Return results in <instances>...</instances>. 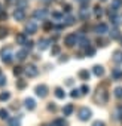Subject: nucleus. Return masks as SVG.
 Returning <instances> with one entry per match:
<instances>
[{"mask_svg":"<svg viewBox=\"0 0 122 126\" xmlns=\"http://www.w3.org/2000/svg\"><path fill=\"white\" fill-rule=\"evenodd\" d=\"M6 2H12V0H6Z\"/></svg>","mask_w":122,"mask_h":126,"instance_id":"603ef678","label":"nucleus"},{"mask_svg":"<svg viewBox=\"0 0 122 126\" xmlns=\"http://www.w3.org/2000/svg\"><path fill=\"white\" fill-rule=\"evenodd\" d=\"M79 91H81V94H82V95H86V94L89 92V88H88L86 85H83V86H82V88H81Z\"/></svg>","mask_w":122,"mask_h":126,"instance_id":"c9c22d12","label":"nucleus"},{"mask_svg":"<svg viewBox=\"0 0 122 126\" xmlns=\"http://www.w3.org/2000/svg\"><path fill=\"white\" fill-rule=\"evenodd\" d=\"M46 15H48V11H46V9H37V11H34V18H36V19L43 21V19L46 18Z\"/></svg>","mask_w":122,"mask_h":126,"instance_id":"6e6552de","label":"nucleus"},{"mask_svg":"<svg viewBox=\"0 0 122 126\" xmlns=\"http://www.w3.org/2000/svg\"><path fill=\"white\" fill-rule=\"evenodd\" d=\"M51 126H67V120L66 119H55Z\"/></svg>","mask_w":122,"mask_h":126,"instance_id":"dca6fc26","label":"nucleus"},{"mask_svg":"<svg viewBox=\"0 0 122 126\" xmlns=\"http://www.w3.org/2000/svg\"><path fill=\"white\" fill-rule=\"evenodd\" d=\"M24 104H25V108H27V110H30V111L36 108V101H34L33 98H27V99L24 101Z\"/></svg>","mask_w":122,"mask_h":126,"instance_id":"9b49d317","label":"nucleus"},{"mask_svg":"<svg viewBox=\"0 0 122 126\" xmlns=\"http://www.w3.org/2000/svg\"><path fill=\"white\" fill-rule=\"evenodd\" d=\"M15 56H17V59H18V61H24V59L28 56V50H27V49H21V50H18V52H17V55H15Z\"/></svg>","mask_w":122,"mask_h":126,"instance_id":"9d476101","label":"nucleus"},{"mask_svg":"<svg viewBox=\"0 0 122 126\" xmlns=\"http://www.w3.org/2000/svg\"><path fill=\"white\" fill-rule=\"evenodd\" d=\"M48 108H49V110H52V111H55V108H57V107H55V105H49Z\"/></svg>","mask_w":122,"mask_h":126,"instance_id":"49530a36","label":"nucleus"},{"mask_svg":"<svg viewBox=\"0 0 122 126\" xmlns=\"http://www.w3.org/2000/svg\"><path fill=\"white\" fill-rule=\"evenodd\" d=\"M121 6H122V0H113V2H112V8H113V9L118 11Z\"/></svg>","mask_w":122,"mask_h":126,"instance_id":"bb28decb","label":"nucleus"},{"mask_svg":"<svg viewBox=\"0 0 122 126\" xmlns=\"http://www.w3.org/2000/svg\"><path fill=\"white\" fill-rule=\"evenodd\" d=\"M60 53V47L58 46H54L52 47V55H58Z\"/></svg>","mask_w":122,"mask_h":126,"instance_id":"ea45409f","label":"nucleus"},{"mask_svg":"<svg viewBox=\"0 0 122 126\" xmlns=\"http://www.w3.org/2000/svg\"><path fill=\"white\" fill-rule=\"evenodd\" d=\"M70 95H72V98H78V96L81 95V91H79V89H75V91H72Z\"/></svg>","mask_w":122,"mask_h":126,"instance_id":"4c0bfd02","label":"nucleus"},{"mask_svg":"<svg viewBox=\"0 0 122 126\" xmlns=\"http://www.w3.org/2000/svg\"><path fill=\"white\" fill-rule=\"evenodd\" d=\"M24 71H25V74H27L28 77H36V76L39 74L37 67H36V65H33V64H31V65H28V67H25V70H24Z\"/></svg>","mask_w":122,"mask_h":126,"instance_id":"423d86ee","label":"nucleus"},{"mask_svg":"<svg viewBox=\"0 0 122 126\" xmlns=\"http://www.w3.org/2000/svg\"><path fill=\"white\" fill-rule=\"evenodd\" d=\"M79 18H81L82 21H88V18H89V12H88L86 8H82V9L79 11Z\"/></svg>","mask_w":122,"mask_h":126,"instance_id":"ddd939ff","label":"nucleus"},{"mask_svg":"<svg viewBox=\"0 0 122 126\" xmlns=\"http://www.w3.org/2000/svg\"><path fill=\"white\" fill-rule=\"evenodd\" d=\"M42 126H49V125H42Z\"/></svg>","mask_w":122,"mask_h":126,"instance_id":"3c124183","label":"nucleus"},{"mask_svg":"<svg viewBox=\"0 0 122 126\" xmlns=\"http://www.w3.org/2000/svg\"><path fill=\"white\" fill-rule=\"evenodd\" d=\"M79 79L81 80H89V71L88 70H81L79 71Z\"/></svg>","mask_w":122,"mask_h":126,"instance_id":"6ab92c4d","label":"nucleus"},{"mask_svg":"<svg viewBox=\"0 0 122 126\" xmlns=\"http://www.w3.org/2000/svg\"><path fill=\"white\" fill-rule=\"evenodd\" d=\"M63 22H64V27H66V25H73V24H75V16L69 15V16H66V18L63 19Z\"/></svg>","mask_w":122,"mask_h":126,"instance_id":"412c9836","label":"nucleus"},{"mask_svg":"<svg viewBox=\"0 0 122 126\" xmlns=\"http://www.w3.org/2000/svg\"><path fill=\"white\" fill-rule=\"evenodd\" d=\"M107 31H109V28H107V25H106V24H98V25L95 27V33H97V34H100V36L106 34Z\"/></svg>","mask_w":122,"mask_h":126,"instance_id":"1a4fd4ad","label":"nucleus"},{"mask_svg":"<svg viewBox=\"0 0 122 126\" xmlns=\"http://www.w3.org/2000/svg\"><path fill=\"white\" fill-rule=\"evenodd\" d=\"M110 37H112V40H116V39H119V37H121V34H119V31L115 28V30H112V31H110Z\"/></svg>","mask_w":122,"mask_h":126,"instance_id":"a878e982","label":"nucleus"},{"mask_svg":"<svg viewBox=\"0 0 122 126\" xmlns=\"http://www.w3.org/2000/svg\"><path fill=\"white\" fill-rule=\"evenodd\" d=\"M8 28L6 27H0V40H2V39H5L6 36H8Z\"/></svg>","mask_w":122,"mask_h":126,"instance_id":"393cba45","label":"nucleus"},{"mask_svg":"<svg viewBox=\"0 0 122 126\" xmlns=\"http://www.w3.org/2000/svg\"><path fill=\"white\" fill-rule=\"evenodd\" d=\"M112 77H113L115 80H119V79H122V70H119V68H115V70L112 71Z\"/></svg>","mask_w":122,"mask_h":126,"instance_id":"aec40b11","label":"nucleus"},{"mask_svg":"<svg viewBox=\"0 0 122 126\" xmlns=\"http://www.w3.org/2000/svg\"><path fill=\"white\" fill-rule=\"evenodd\" d=\"M33 45H34V43H33V42H31V40H27V42H25V45H24V46H25V47H27V49H31V47H33Z\"/></svg>","mask_w":122,"mask_h":126,"instance_id":"58836bf2","label":"nucleus"},{"mask_svg":"<svg viewBox=\"0 0 122 126\" xmlns=\"http://www.w3.org/2000/svg\"><path fill=\"white\" fill-rule=\"evenodd\" d=\"M52 27H54V22H52V21H46V22L43 24V28H45V30H51Z\"/></svg>","mask_w":122,"mask_h":126,"instance_id":"72a5a7b5","label":"nucleus"},{"mask_svg":"<svg viewBox=\"0 0 122 126\" xmlns=\"http://www.w3.org/2000/svg\"><path fill=\"white\" fill-rule=\"evenodd\" d=\"M92 71H94V74H95V76H97V77H101V76H103V74H104V68H103V67H101V65H95V67H94V70H92Z\"/></svg>","mask_w":122,"mask_h":126,"instance_id":"f3484780","label":"nucleus"},{"mask_svg":"<svg viewBox=\"0 0 122 126\" xmlns=\"http://www.w3.org/2000/svg\"><path fill=\"white\" fill-rule=\"evenodd\" d=\"M14 18H15V21H24V18H25V11H24L22 8H17V9L14 11Z\"/></svg>","mask_w":122,"mask_h":126,"instance_id":"39448f33","label":"nucleus"},{"mask_svg":"<svg viewBox=\"0 0 122 126\" xmlns=\"http://www.w3.org/2000/svg\"><path fill=\"white\" fill-rule=\"evenodd\" d=\"M52 18H54V19H57V21H63V19H64V18H63V15H61L60 12H54V14H52Z\"/></svg>","mask_w":122,"mask_h":126,"instance_id":"7c9ffc66","label":"nucleus"},{"mask_svg":"<svg viewBox=\"0 0 122 126\" xmlns=\"http://www.w3.org/2000/svg\"><path fill=\"white\" fill-rule=\"evenodd\" d=\"M43 3H49V2H52V0H42Z\"/></svg>","mask_w":122,"mask_h":126,"instance_id":"de8ad7c7","label":"nucleus"},{"mask_svg":"<svg viewBox=\"0 0 122 126\" xmlns=\"http://www.w3.org/2000/svg\"><path fill=\"white\" fill-rule=\"evenodd\" d=\"M78 2H81V3H82V0H78Z\"/></svg>","mask_w":122,"mask_h":126,"instance_id":"864d4df0","label":"nucleus"},{"mask_svg":"<svg viewBox=\"0 0 122 126\" xmlns=\"http://www.w3.org/2000/svg\"><path fill=\"white\" fill-rule=\"evenodd\" d=\"M25 86H27L25 80H18V82H17V88H18V89H24Z\"/></svg>","mask_w":122,"mask_h":126,"instance_id":"2f4dec72","label":"nucleus"},{"mask_svg":"<svg viewBox=\"0 0 122 126\" xmlns=\"http://www.w3.org/2000/svg\"><path fill=\"white\" fill-rule=\"evenodd\" d=\"M25 34H34L36 31H37V22L33 19V21H28L27 22V25H25Z\"/></svg>","mask_w":122,"mask_h":126,"instance_id":"20e7f679","label":"nucleus"},{"mask_svg":"<svg viewBox=\"0 0 122 126\" xmlns=\"http://www.w3.org/2000/svg\"><path fill=\"white\" fill-rule=\"evenodd\" d=\"M73 110H75L73 105H72V104H67V105L63 108V113H64V116H70V114L73 113Z\"/></svg>","mask_w":122,"mask_h":126,"instance_id":"4be33fe9","label":"nucleus"},{"mask_svg":"<svg viewBox=\"0 0 122 126\" xmlns=\"http://www.w3.org/2000/svg\"><path fill=\"white\" fill-rule=\"evenodd\" d=\"M92 126H106V125H104V122L97 120V122H94V123H92Z\"/></svg>","mask_w":122,"mask_h":126,"instance_id":"37998d69","label":"nucleus"},{"mask_svg":"<svg viewBox=\"0 0 122 126\" xmlns=\"http://www.w3.org/2000/svg\"><path fill=\"white\" fill-rule=\"evenodd\" d=\"M55 96L58 98V99H64V96H66V92L61 89V88H55Z\"/></svg>","mask_w":122,"mask_h":126,"instance_id":"a211bd4d","label":"nucleus"},{"mask_svg":"<svg viewBox=\"0 0 122 126\" xmlns=\"http://www.w3.org/2000/svg\"><path fill=\"white\" fill-rule=\"evenodd\" d=\"M78 116H79V119H81L82 122H86V120H89V119H91V116H92V111H91L89 108H86V107H82V108L79 110Z\"/></svg>","mask_w":122,"mask_h":126,"instance_id":"f257e3e1","label":"nucleus"},{"mask_svg":"<svg viewBox=\"0 0 122 126\" xmlns=\"http://www.w3.org/2000/svg\"><path fill=\"white\" fill-rule=\"evenodd\" d=\"M94 15H95L97 18H100V16L103 15V8H101L100 5H97V6L94 8Z\"/></svg>","mask_w":122,"mask_h":126,"instance_id":"5701e85b","label":"nucleus"},{"mask_svg":"<svg viewBox=\"0 0 122 126\" xmlns=\"http://www.w3.org/2000/svg\"><path fill=\"white\" fill-rule=\"evenodd\" d=\"M101 2H106V0H101Z\"/></svg>","mask_w":122,"mask_h":126,"instance_id":"5fc2aeb1","label":"nucleus"},{"mask_svg":"<svg viewBox=\"0 0 122 126\" xmlns=\"http://www.w3.org/2000/svg\"><path fill=\"white\" fill-rule=\"evenodd\" d=\"M64 11H66V12L69 14V12L72 11V6H70V5H64Z\"/></svg>","mask_w":122,"mask_h":126,"instance_id":"a18cd8bd","label":"nucleus"},{"mask_svg":"<svg viewBox=\"0 0 122 126\" xmlns=\"http://www.w3.org/2000/svg\"><path fill=\"white\" fill-rule=\"evenodd\" d=\"M0 76H2V73H0Z\"/></svg>","mask_w":122,"mask_h":126,"instance_id":"6e6d98bb","label":"nucleus"},{"mask_svg":"<svg viewBox=\"0 0 122 126\" xmlns=\"http://www.w3.org/2000/svg\"><path fill=\"white\" fill-rule=\"evenodd\" d=\"M115 96L116 98H122V86H118V88H115Z\"/></svg>","mask_w":122,"mask_h":126,"instance_id":"cd10ccee","label":"nucleus"},{"mask_svg":"<svg viewBox=\"0 0 122 126\" xmlns=\"http://www.w3.org/2000/svg\"><path fill=\"white\" fill-rule=\"evenodd\" d=\"M112 59H113V62H116V64H121L122 62V50H115Z\"/></svg>","mask_w":122,"mask_h":126,"instance_id":"f8f14e48","label":"nucleus"},{"mask_svg":"<svg viewBox=\"0 0 122 126\" xmlns=\"http://www.w3.org/2000/svg\"><path fill=\"white\" fill-rule=\"evenodd\" d=\"M9 126H21V120L14 117V119H9Z\"/></svg>","mask_w":122,"mask_h":126,"instance_id":"b1692460","label":"nucleus"},{"mask_svg":"<svg viewBox=\"0 0 122 126\" xmlns=\"http://www.w3.org/2000/svg\"><path fill=\"white\" fill-rule=\"evenodd\" d=\"M121 111H122V108H121ZM121 122H122V114H121Z\"/></svg>","mask_w":122,"mask_h":126,"instance_id":"09e8293b","label":"nucleus"},{"mask_svg":"<svg viewBox=\"0 0 122 126\" xmlns=\"http://www.w3.org/2000/svg\"><path fill=\"white\" fill-rule=\"evenodd\" d=\"M17 5H18V8H25V5H27V0H17Z\"/></svg>","mask_w":122,"mask_h":126,"instance_id":"f704fd0d","label":"nucleus"},{"mask_svg":"<svg viewBox=\"0 0 122 126\" xmlns=\"http://www.w3.org/2000/svg\"><path fill=\"white\" fill-rule=\"evenodd\" d=\"M2 61L5 62V64H9V62L12 61V58H14V55H12V50L9 49V47H6V49H2Z\"/></svg>","mask_w":122,"mask_h":126,"instance_id":"7ed1b4c3","label":"nucleus"},{"mask_svg":"<svg viewBox=\"0 0 122 126\" xmlns=\"http://www.w3.org/2000/svg\"><path fill=\"white\" fill-rule=\"evenodd\" d=\"M0 12H2V5H0Z\"/></svg>","mask_w":122,"mask_h":126,"instance_id":"8fccbe9b","label":"nucleus"},{"mask_svg":"<svg viewBox=\"0 0 122 126\" xmlns=\"http://www.w3.org/2000/svg\"><path fill=\"white\" fill-rule=\"evenodd\" d=\"M64 43H66V46H69V47H73V46L78 43V34H76V33H70L69 36H66V39H64Z\"/></svg>","mask_w":122,"mask_h":126,"instance_id":"f03ea898","label":"nucleus"},{"mask_svg":"<svg viewBox=\"0 0 122 126\" xmlns=\"http://www.w3.org/2000/svg\"><path fill=\"white\" fill-rule=\"evenodd\" d=\"M36 95L40 96V98H45L48 95V86L46 85H39L36 86Z\"/></svg>","mask_w":122,"mask_h":126,"instance_id":"0eeeda50","label":"nucleus"},{"mask_svg":"<svg viewBox=\"0 0 122 126\" xmlns=\"http://www.w3.org/2000/svg\"><path fill=\"white\" fill-rule=\"evenodd\" d=\"M9 98H11L9 92H2V94H0V101H8Z\"/></svg>","mask_w":122,"mask_h":126,"instance_id":"c85d7f7f","label":"nucleus"},{"mask_svg":"<svg viewBox=\"0 0 122 126\" xmlns=\"http://www.w3.org/2000/svg\"><path fill=\"white\" fill-rule=\"evenodd\" d=\"M49 43H51V40H48V39H40L37 46H39V49H40V50H45V49H48Z\"/></svg>","mask_w":122,"mask_h":126,"instance_id":"4468645a","label":"nucleus"},{"mask_svg":"<svg viewBox=\"0 0 122 126\" xmlns=\"http://www.w3.org/2000/svg\"><path fill=\"white\" fill-rule=\"evenodd\" d=\"M22 71H24L22 67H15V68H14V74H15V76H20Z\"/></svg>","mask_w":122,"mask_h":126,"instance_id":"e433bc0d","label":"nucleus"},{"mask_svg":"<svg viewBox=\"0 0 122 126\" xmlns=\"http://www.w3.org/2000/svg\"><path fill=\"white\" fill-rule=\"evenodd\" d=\"M15 40H17L18 45H25V42H27L28 39H27V36H25L24 33H21V34H18V36L15 37Z\"/></svg>","mask_w":122,"mask_h":126,"instance_id":"2eb2a0df","label":"nucleus"},{"mask_svg":"<svg viewBox=\"0 0 122 126\" xmlns=\"http://www.w3.org/2000/svg\"><path fill=\"white\" fill-rule=\"evenodd\" d=\"M6 18H8V14L2 11V12H0V21H3V19H6Z\"/></svg>","mask_w":122,"mask_h":126,"instance_id":"a19ab883","label":"nucleus"},{"mask_svg":"<svg viewBox=\"0 0 122 126\" xmlns=\"http://www.w3.org/2000/svg\"><path fill=\"white\" fill-rule=\"evenodd\" d=\"M0 117L2 119H9V113H8V110H0Z\"/></svg>","mask_w":122,"mask_h":126,"instance_id":"473e14b6","label":"nucleus"},{"mask_svg":"<svg viewBox=\"0 0 122 126\" xmlns=\"http://www.w3.org/2000/svg\"><path fill=\"white\" fill-rule=\"evenodd\" d=\"M3 85H6V77L0 76V86H3Z\"/></svg>","mask_w":122,"mask_h":126,"instance_id":"79ce46f5","label":"nucleus"},{"mask_svg":"<svg viewBox=\"0 0 122 126\" xmlns=\"http://www.w3.org/2000/svg\"><path fill=\"white\" fill-rule=\"evenodd\" d=\"M85 52H86V55H89V56H92V55L95 53V49H94V47H92V46L89 45V46H88V47L85 49Z\"/></svg>","mask_w":122,"mask_h":126,"instance_id":"c756f323","label":"nucleus"},{"mask_svg":"<svg viewBox=\"0 0 122 126\" xmlns=\"http://www.w3.org/2000/svg\"><path fill=\"white\" fill-rule=\"evenodd\" d=\"M97 43H98L100 46H106V40H103V39H98V40H97Z\"/></svg>","mask_w":122,"mask_h":126,"instance_id":"c03bdc74","label":"nucleus"}]
</instances>
